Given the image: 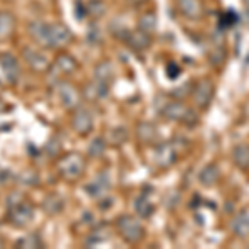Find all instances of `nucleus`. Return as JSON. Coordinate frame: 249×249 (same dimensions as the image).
Segmentation results:
<instances>
[{
  "mask_svg": "<svg viewBox=\"0 0 249 249\" xmlns=\"http://www.w3.org/2000/svg\"><path fill=\"white\" fill-rule=\"evenodd\" d=\"M85 166H87V161L82 155L70 153V155L62 156V158L58 160L57 171L63 179H67V181H75V179H78L80 176L83 175Z\"/></svg>",
  "mask_w": 249,
  "mask_h": 249,
  "instance_id": "nucleus-1",
  "label": "nucleus"
},
{
  "mask_svg": "<svg viewBox=\"0 0 249 249\" xmlns=\"http://www.w3.org/2000/svg\"><path fill=\"white\" fill-rule=\"evenodd\" d=\"M116 228H118L120 236L126 241L128 244H136L143 239L144 228L138 219L133 218L131 214H123L116 221Z\"/></svg>",
  "mask_w": 249,
  "mask_h": 249,
  "instance_id": "nucleus-2",
  "label": "nucleus"
},
{
  "mask_svg": "<svg viewBox=\"0 0 249 249\" xmlns=\"http://www.w3.org/2000/svg\"><path fill=\"white\" fill-rule=\"evenodd\" d=\"M34 214H35V211H34V208H32V204L25 203V199H23L22 203L14 204V206H9L7 219H9V223L12 224V226L25 228L27 224L34 219Z\"/></svg>",
  "mask_w": 249,
  "mask_h": 249,
  "instance_id": "nucleus-3",
  "label": "nucleus"
},
{
  "mask_svg": "<svg viewBox=\"0 0 249 249\" xmlns=\"http://www.w3.org/2000/svg\"><path fill=\"white\" fill-rule=\"evenodd\" d=\"M73 40L70 29L60 22L48 23V48H62Z\"/></svg>",
  "mask_w": 249,
  "mask_h": 249,
  "instance_id": "nucleus-4",
  "label": "nucleus"
},
{
  "mask_svg": "<svg viewBox=\"0 0 249 249\" xmlns=\"http://www.w3.org/2000/svg\"><path fill=\"white\" fill-rule=\"evenodd\" d=\"M71 128L80 136H87L91 133V130H93V116L87 108H75L73 116H71Z\"/></svg>",
  "mask_w": 249,
  "mask_h": 249,
  "instance_id": "nucleus-5",
  "label": "nucleus"
},
{
  "mask_svg": "<svg viewBox=\"0 0 249 249\" xmlns=\"http://www.w3.org/2000/svg\"><path fill=\"white\" fill-rule=\"evenodd\" d=\"M77 68H78V62L71 57L70 53H60L58 57L55 58L53 67L50 65V70L57 71V75H55V77H52V78H53V82H55V85L60 82V78L65 77V75L73 73Z\"/></svg>",
  "mask_w": 249,
  "mask_h": 249,
  "instance_id": "nucleus-6",
  "label": "nucleus"
},
{
  "mask_svg": "<svg viewBox=\"0 0 249 249\" xmlns=\"http://www.w3.org/2000/svg\"><path fill=\"white\" fill-rule=\"evenodd\" d=\"M111 188V183H110V176H108L107 171H102L91 179L90 183L85 186V190L91 198L95 199H102L107 196V193L110 191Z\"/></svg>",
  "mask_w": 249,
  "mask_h": 249,
  "instance_id": "nucleus-7",
  "label": "nucleus"
},
{
  "mask_svg": "<svg viewBox=\"0 0 249 249\" xmlns=\"http://www.w3.org/2000/svg\"><path fill=\"white\" fill-rule=\"evenodd\" d=\"M22 55H23V58H25L27 65L34 71H37V73H43V71H47L48 68H50V60H48V57L43 52L37 50V48L27 47Z\"/></svg>",
  "mask_w": 249,
  "mask_h": 249,
  "instance_id": "nucleus-8",
  "label": "nucleus"
},
{
  "mask_svg": "<svg viewBox=\"0 0 249 249\" xmlns=\"http://www.w3.org/2000/svg\"><path fill=\"white\" fill-rule=\"evenodd\" d=\"M57 88L60 102L67 110H75V108L80 107V91L73 85H70L67 82H58Z\"/></svg>",
  "mask_w": 249,
  "mask_h": 249,
  "instance_id": "nucleus-9",
  "label": "nucleus"
},
{
  "mask_svg": "<svg viewBox=\"0 0 249 249\" xmlns=\"http://www.w3.org/2000/svg\"><path fill=\"white\" fill-rule=\"evenodd\" d=\"M214 95V85H213L211 80H201L199 83H196V88H193V98L195 103L199 108H208Z\"/></svg>",
  "mask_w": 249,
  "mask_h": 249,
  "instance_id": "nucleus-10",
  "label": "nucleus"
},
{
  "mask_svg": "<svg viewBox=\"0 0 249 249\" xmlns=\"http://www.w3.org/2000/svg\"><path fill=\"white\" fill-rule=\"evenodd\" d=\"M0 67L5 75V78L9 80V83H17L20 78V65L17 58L12 53H2L0 55Z\"/></svg>",
  "mask_w": 249,
  "mask_h": 249,
  "instance_id": "nucleus-11",
  "label": "nucleus"
},
{
  "mask_svg": "<svg viewBox=\"0 0 249 249\" xmlns=\"http://www.w3.org/2000/svg\"><path fill=\"white\" fill-rule=\"evenodd\" d=\"M176 151H175V146L173 143H161L158 144L156 148V153H155V160H156V164L161 168H168L171 166L173 163L176 161Z\"/></svg>",
  "mask_w": 249,
  "mask_h": 249,
  "instance_id": "nucleus-12",
  "label": "nucleus"
},
{
  "mask_svg": "<svg viewBox=\"0 0 249 249\" xmlns=\"http://www.w3.org/2000/svg\"><path fill=\"white\" fill-rule=\"evenodd\" d=\"M124 42L130 45L131 50L135 52H142V50H146L148 47L151 45V35L146 34L143 30H135V32H128L126 38Z\"/></svg>",
  "mask_w": 249,
  "mask_h": 249,
  "instance_id": "nucleus-13",
  "label": "nucleus"
},
{
  "mask_svg": "<svg viewBox=\"0 0 249 249\" xmlns=\"http://www.w3.org/2000/svg\"><path fill=\"white\" fill-rule=\"evenodd\" d=\"M108 87L110 85L95 80V82L87 83V87L83 88V95H85V98L90 100V102H98V100H103L108 96Z\"/></svg>",
  "mask_w": 249,
  "mask_h": 249,
  "instance_id": "nucleus-14",
  "label": "nucleus"
},
{
  "mask_svg": "<svg viewBox=\"0 0 249 249\" xmlns=\"http://www.w3.org/2000/svg\"><path fill=\"white\" fill-rule=\"evenodd\" d=\"M29 34L38 45L42 47L48 45V23L35 20V22H32L29 25Z\"/></svg>",
  "mask_w": 249,
  "mask_h": 249,
  "instance_id": "nucleus-15",
  "label": "nucleus"
},
{
  "mask_svg": "<svg viewBox=\"0 0 249 249\" xmlns=\"http://www.w3.org/2000/svg\"><path fill=\"white\" fill-rule=\"evenodd\" d=\"M179 12L188 18H199L203 15V5L199 0H178Z\"/></svg>",
  "mask_w": 249,
  "mask_h": 249,
  "instance_id": "nucleus-16",
  "label": "nucleus"
},
{
  "mask_svg": "<svg viewBox=\"0 0 249 249\" xmlns=\"http://www.w3.org/2000/svg\"><path fill=\"white\" fill-rule=\"evenodd\" d=\"M186 111H188V107H184L183 103L171 102V103H168V105L161 110V115L166 120H170V122H183Z\"/></svg>",
  "mask_w": 249,
  "mask_h": 249,
  "instance_id": "nucleus-17",
  "label": "nucleus"
},
{
  "mask_svg": "<svg viewBox=\"0 0 249 249\" xmlns=\"http://www.w3.org/2000/svg\"><path fill=\"white\" fill-rule=\"evenodd\" d=\"M113 75H115V71L110 62H100L98 65L95 67V80H98V82L110 85V83L113 82Z\"/></svg>",
  "mask_w": 249,
  "mask_h": 249,
  "instance_id": "nucleus-18",
  "label": "nucleus"
},
{
  "mask_svg": "<svg viewBox=\"0 0 249 249\" xmlns=\"http://www.w3.org/2000/svg\"><path fill=\"white\" fill-rule=\"evenodd\" d=\"M232 231H234V234L239 236V238H246L249 234V213L248 211H243L236 216L234 221H232Z\"/></svg>",
  "mask_w": 249,
  "mask_h": 249,
  "instance_id": "nucleus-19",
  "label": "nucleus"
},
{
  "mask_svg": "<svg viewBox=\"0 0 249 249\" xmlns=\"http://www.w3.org/2000/svg\"><path fill=\"white\" fill-rule=\"evenodd\" d=\"M136 136L142 143H153L156 140V128L151 123L142 122L136 128Z\"/></svg>",
  "mask_w": 249,
  "mask_h": 249,
  "instance_id": "nucleus-20",
  "label": "nucleus"
},
{
  "mask_svg": "<svg viewBox=\"0 0 249 249\" xmlns=\"http://www.w3.org/2000/svg\"><path fill=\"white\" fill-rule=\"evenodd\" d=\"M219 168L216 164H208L206 168H203V171L199 173V181L203 186H213L219 179Z\"/></svg>",
  "mask_w": 249,
  "mask_h": 249,
  "instance_id": "nucleus-21",
  "label": "nucleus"
},
{
  "mask_svg": "<svg viewBox=\"0 0 249 249\" xmlns=\"http://www.w3.org/2000/svg\"><path fill=\"white\" fill-rule=\"evenodd\" d=\"M232 161L236 166L246 170L249 168V146L246 144H238V146L232 150Z\"/></svg>",
  "mask_w": 249,
  "mask_h": 249,
  "instance_id": "nucleus-22",
  "label": "nucleus"
},
{
  "mask_svg": "<svg viewBox=\"0 0 249 249\" xmlns=\"http://www.w3.org/2000/svg\"><path fill=\"white\" fill-rule=\"evenodd\" d=\"M15 27V18L10 12H0V38H7L12 35Z\"/></svg>",
  "mask_w": 249,
  "mask_h": 249,
  "instance_id": "nucleus-23",
  "label": "nucleus"
},
{
  "mask_svg": "<svg viewBox=\"0 0 249 249\" xmlns=\"http://www.w3.org/2000/svg\"><path fill=\"white\" fill-rule=\"evenodd\" d=\"M63 198L58 195H50L47 196V199L43 201V210H45L48 214H58V213L63 211Z\"/></svg>",
  "mask_w": 249,
  "mask_h": 249,
  "instance_id": "nucleus-24",
  "label": "nucleus"
},
{
  "mask_svg": "<svg viewBox=\"0 0 249 249\" xmlns=\"http://www.w3.org/2000/svg\"><path fill=\"white\" fill-rule=\"evenodd\" d=\"M15 246L20 249H37V248H43V243L37 232H32V234H27V236H23V238H20Z\"/></svg>",
  "mask_w": 249,
  "mask_h": 249,
  "instance_id": "nucleus-25",
  "label": "nucleus"
},
{
  "mask_svg": "<svg viewBox=\"0 0 249 249\" xmlns=\"http://www.w3.org/2000/svg\"><path fill=\"white\" fill-rule=\"evenodd\" d=\"M135 210L140 216H142V218H150L155 211V206L148 201L146 196H140V198L135 201Z\"/></svg>",
  "mask_w": 249,
  "mask_h": 249,
  "instance_id": "nucleus-26",
  "label": "nucleus"
},
{
  "mask_svg": "<svg viewBox=\"0 0 249 249\" xmlns=\"http://www.w3.org/2000/svg\"><path fill=\"white\" fill-rule=\"evenodd\" d=\"M85 10H87V14L90 15L91 18H100V17H103V15H105L107 5H105V2H103V0H90Z\"/></svg>",
  "mask_w": 249,
  "mask_h": 249,
  "instance_id": "nucleus-27",
  "label": "nucleus"
},
{
  "mask_svg": "<svg viewBox=\"0 0 249 249\" xmlns=\"http://www.w3.org/2000/svg\"><path fill=\"white\" fill-rule=\"evenodd\" d=\"M140 30L146 32L150 35L156 30V15L153 12H146L144 15H142V18H140Z\"/></svg>",
  "mask_w": 249,
  "mask_h": 249,
  "instance_id": "nucleus-28",
  "label": "nucleus"
},
{
  "mask_svg": "<svg viewBox=\"0 0 249 249\" xmlns=\"http://www.w3.org/2000/svg\"><path fill=\"white\" fill-rule=\"evenodd\" d=\"M108 239V226H105V224H102V226H96L93 232L90 234V238H88L87 244L88 246H91V244H100L103 243V241Z\"/></svg>",
  "mask_w": 249,
  "mask_h": 249,
  "instance_id": "nucleus-29",
  "label": "nucleus"
},
{
  "mask_svg": "<svg viewBox=\"0 0 249 249\" xmlns=\"http://www.w3.org/2000/svg\"><path fill=\"white\" fill-rule=\"evenodd\" d=\"M107 150V142L103 138H95L93 142L88 144V155L91 158H100Z\"/></svg>",
  "mask_w": 249,
  "mask_h": 249,
  "instance_id": "nucleus-30",
  "label": "nucleus"
},
{
  "mask_svg": "<svg viewBox=\"0 0 249 249\" xmlns=\"http://www.w3.org/2000/svg\"><path fill=\"white\" fill-rule=\"evenodd\" d=\"M128 138V131L124 130L123 126L120 128H113V130L110 131V135H108V140H110L111 144H115V146H118V144H123L126 142Z\"/></svg>",
  "mask_w": 249,
  "mask_h": 249,
  "instance_id": "nucleus-31",
  "label": "nucleus"
},
{
  "mask_svg": "<svg viewBox=\"0 0 249 249\" xmlns=\"http://www.w3.org/2000/svg\"><path fill=\"white\" fill-rule=\"evenodd\" d=\"M193 83H184V85L181 87H178L176 90H173V96H176V98H179V100H183V98H186L188 95L193 93Z\"/></svg>",
  "mask_w": 249,
  "mask_h": 249,
  "instance_id": "nucleus-32",
  "label": "nucleus"
},
{
  "mask_svg": "<svg viewBox=\"0 0 249 249\" xmlns=\"http://www.w3.org/2000/svg\"><path fill=\"white\" fill-rule=\"evenodd\" d=\"M210 58H211V63H214V65H221V63L224 62V58H226V53H224V50L221 47H216V48H213Z\"/></svg>",
  "mask_w": 249,
  "mask_h": 249,
  "instance_id": "nucleus-33",
  "label": "nucleus"
},
{
  "mask_svg": "<svg viewBox=\"0 0 249 249\" xmlns=\"http://www.w3.org/2000/svg\"><path fill=\"white\" fill-rule=\"evenodd\" d=\"M181 123L186 124V126H195V124L198 123V115H196V111L191 110V108H188V111H186V115H184Z\"/></svg>",
  "mask_w": 249,
  "mask_h": 249,
  "instance_id": "nucleus-34",
  "label": "nucleus"
},
{
  "mask_svg": "<svg viewBox=\"0 0 249 249\" xmlns=\"http://www.w3.org/2000/svg\"><path fill=\"white\" fill-rule=\"evenodd\" d=\"M166 75L170 78H176L179 75V67L176 65V63H170V65L166 67Z\"/></svg>",
  "mask_w": 249,
  "mask_h": 249,
  "instance_id": "nucleus-35",
  "label": "nucleus"
},
{
  "mask_svg": "<svg viewBox=\"0 0 249 249\" xmlns=\"http://www.w3.org/2000/svg\"><path fill=\"white\" fill-rule=\"evenodd\" d=\"M22 201H23V196L20 195V193H12L9 196V199H7V204H9V206H14V204H18Z\"/></svg>",
  "mask_w": 249,
  "mask_h": 249,
  "instance_id": "nucleus-36",
  "label": "nucleus"
},
{
  "mask_svg": "<svg viewBox=\"0 0 249 249\" xmlns=\"http://www.w3.org/2000/svg\"><path fill=\"white\" fill-rule=\"evenodd\" d=\"M90 42H93V43H96L100 40V35H98V29L96 27H93V30H90Z\"/></svg>",
  "mask_w": 249,
  "mask_h": 249,
  "instance_id": "nucleus-37",
  "label": "nucleus"
},
{
  "mask_svg": "<svg viewBox=\"0 0 249 249\" xmlns=\"http://www.w3.org/2000/svg\"><path fill=\"white\" fill-rule=\"evenodd\" d=\"M10 176V173L5 170V168H2L0 166V183H5L7 181V178Z\"/></svg>",
  "mask_w": 249,
  "mask_h": 249,
  "instance_id": "nucleus-38",
  "label": "nucleus"
},
{
  "mask_svg": "<svg viewBox=\"0 0 249 249\" xmlns=\"http://www.w3.org/2000/svg\"><path fill=\"white\" fill-rule=\"evenodd\" d=\"M10 110V107L7 105L5 102H3L2 98H0V113H5V111H9Z\"/></svg>",
  "mask_w": 249,
  "mask_h": 249,
  "instance_id": "nucleus-39",
  "label": "nucleus"
},
{
  "mask_svg": "<svg viewBox=\"0 0 249 249\" xmlns=\"http://www.w3.org/2000/svg\"><path fill=\"white\" fill-rule=\"evenodd\" d=\"M131 2H135V3H143V2H146V0H131Z\"/></svg>",
  "mask_w": 249,
  "mask_h": 249,
  "instance_id": "nucleus-40",
  "label": "nucleus"
},
{
  "mask_svg": "<svg viewBox=\"0 0 249 249\" xmlns=\"http://www.w3.org/2000/svg\"><path fill=\"white\" fill-rule=\"evenodd\" d=\"M244 2H246V5L249 7V0H244Z\"/></svg>",
  "mask_w": 249,
  "mask_h": 249,
  "instance_id": "nucleus-41",
  "label": "nucleus"
}]
</instances>
